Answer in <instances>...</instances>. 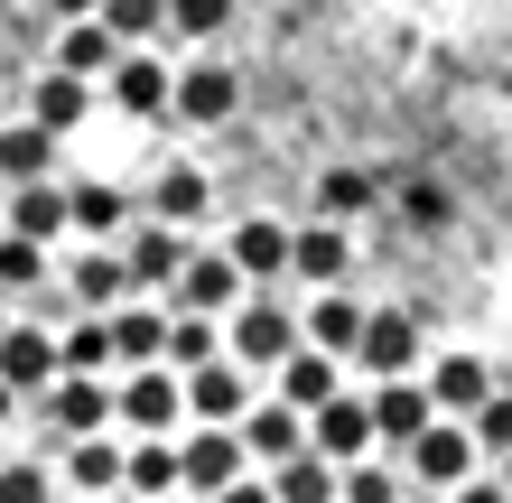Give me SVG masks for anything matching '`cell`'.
I'll use <instances>...</instances> for the list:
<instances>
[{"instance_id": "cell-28", "label": "cell", "mask_w": 512, "mask_h": 503, "mask_svg": "<svg viewBox=\"0 0 512 503\" xmlns=\"http://www.w3.org/2000/svg\"><path fill=\"white\" fill-rule=\"evenodd\" d=\"M131 215V196L112 187V177H75V233H94V243H112Z\"/></svg>"}, {"instance_id": "cell-35", "label": "cell", "mask_w": 512, "mask_h": 503, "mask_svg": "<svg viewBox=\"0 0 512 503\" xmlns=\"http://www.w3.org/2000/svg\"><path fill=\"white\" fill-rule=\"evenodd\" d=\"M0 503H56V476H47V466H0Z\"/></svg>"}, {"instance_id": "cell-22", "label": "cell", "mask_w": 512, "mask_h": 503, "mask_svg": "<svg viewBox=\"0 0 512 503\" xmlns=\"http://www.w3.org/2000/svg\"><path fill=\"white\" fill-rule=\"evenodd\" d=\"M28 112H38L47 131H75L84 112H94V75H75V66H47L38 84H28Z\"/></svg>"}, {"instance_id": "cell-30", "label": "cell", "mask_w": 512, "mask_h": 503, "mask_svg": "<svg viewBox=\"0 0 512 503\" xmlns=\"http://www.w3.org/2000/svg\"><path fill=\"white\" fill-rule=\"evenodd\" d=\"M168 485H187V457H177L168 438H131V494H149V503H159Z\"/></svg>"}, {"instance_id": "cell-9", "label": "cell", "mask_w": 512, "mask_h": 503, "mask_svg": "<svg viewBox=\"0 0 512 503\" xmlns=\"http://www.w3.org/2000/svg\"><path fill=\"white\" fill-rule=\"evenodd\" d=\"M0 373H10L19 392L38 401L47 382L66 373V336H56V327H0Z\"/></svg>"}, {"instance_id": "cell-26", "label": "cell", "mask_w": 512, "mask_h": 503, "mask_svg": "<svg viewBox=\"0 0 512 503\" xmlns=\"http://www.w3.org/2000/svg\"><path fill=\"white\" fill-rule=\"evenodd\" d=\"M56 280V243H38V233H0V289H10V299H28V289H47Z\"/></svg>"}, {"instance_id": "cell-44", "label": "cell", "mask_w": 512, "mask_h": 503, "mask_svg": "<svg viewBox=\"0 0 512 503\" xmlns=\"http://www.w3.org/2000/svg\"><path fill=\"white\" fill-rule=\"evenodd\" d=\"M494 466H503V485H512V448H503V457H494Z\"/></svg>"}, {"instance_id": "cell-42", "label": "cell", "mask_w": 512, "mask_h": 503, "mask_svg": "<svg viewBox=\"0 0 512 503\" xmlns=\"http://www.w3.org/2000/svg\"><path fill=\"white\" fill-rule=\"evenodd\" d=\"M401 503H447V494H438V485H410V494H401Z\"/></svg>"}, {"instance_id": "cell-2", "label": "cell", "mask_w": 512, "mask_h": 503, "mask_svg": "<svg viewBox=\"0 0 512 503\" xmlns=\"http://www.w3.org/2000/svg\"><path fill=\"white\" fill-rule=\"evenodd\" d=\"M177 420H196L187 410V373H177L168 354L159 364H122V429L131 438H168Z\"/></svg>"}, {"instance_id": "cell-31", "label": "cell", "mask_w": 512, "mask_h": 503, "mask_svg": "<svg viewBox=\"0 0 512 503\" xmlns=\"http://www.w3.org/2000/svg\"><path fill=\"white\" fill-rule=\"evenodd\" d=\"M373 196H382V177H364V168H326L317 177V215H373Z\"/></svg>"}, {"instance_id": "cell-13", "label": "cell", "mask_w": 512, "mask_h": 503, "mask_svg": "<svg viewBox=\"0 0 512 503\" xmlns=\"http://www.w3.org/2000/svg\"><path fill=\"white\" fill-rule=\"evenodd\" d=\"M122 252H131V289H177V271H187V252H196V243H187V224H168V215H159V224H140Z\"/></svg>"}, {"instance_id": "cell-12", "label": "cell", "mask_w": 512, "mask_h": 503, "mask_svg": "<svg viewBox=\"0 0 512 503\" xmlns=\"http://www.w3.org/2000/svg\"><path fill=\"white\" fill-rule=\"evenodd\" d=\"M103 84H112V103H122L131 122H159V112L177 103V75L159 66V56H140V47H122V66H112Z\"/></svg>"}, {"instance_id": "cell-29", "label": "cell", "mask_w": 512, "mask_h": 503, "mask_svg": "<svg viewBox=\"0 0 512 503\" xmlns=\"http://www.w3.org/2000/svg\"><path fill=\"white\" fill-rule=\"evenodd\" d=\"M149 205H159L168 224H205V205H215V177H196V168H159Z\"/></svg>"}, {"instance_id": "cell-39", "label": "cell", "mask_w": 512, "mask_h": 503, "mask_svg": "<svg viewBox=\"0 0 512 503\" xmlns=\"http://www.w3.org/2000/svg\"><path fill=\"white\" fill-rule=\"evenodd\" d=\"M215 503H280V485H270V476H233Z\"/></svg>"}, {"instance_id": "cell-7", "label": "cell", "mask_w": 512, "mask_h": 503, "mask_svg": "<svg viewBox=\"0 0 512 503\" xmlns=\"http://www.w3.org/2000/svg\"><path fill=\"white\" fill-rule=\"evenodd\" d=\"M308 438H317V420H308L298 401H280V392L243 410V448H252V466H280V457L308 448Z\"/></svg>"}, {"instance_id": "cell-4", "label": "cell", "mask_w": 512, "mask_h": 503, "mask_svg": "<svg viewBox=\"0 0 512 503\" xmlns=\"http://www.w3.org/2000/svg\"><path fill=\"white\" fill-rule=\"evenodd\" d=\"M243 289H252V271L233 261V243H196V252H187V271H177V308L233 317V308H243Z\"/></svg>"}, {"instance_id": "cell-32", "label": "cell", "mask_w": 512, "mask_h": 503, "mask_svg": "<svg viewBox=\"0 0 512 503\" xmlns=\"http://www.w3.org/2000/svg\"><path fill=\"white\" fill-rule=\"evenodd\" d=\"M401 494H410V466H382V457L345 466V503H401Z\"/></svg>"}, {"instance_id": "cell-1", "label": "cell", "mask_w": 512, "mask_h": 503, "mask_svg": "<svg viewBox=\"0 0 512 503\" xmlns=\"http://www.w3.org/2000/svg\"><path fill=\"white\" fill-rule=\"evenodd\" d=\"M401 466H410V485H438V494H457L475 466H485V438H475V420H457V410H438L429 429L401 448Z\"/></svg>"}, {"instance_id": "cell-37", "label": "cell", "mask_w": 512, "mask_h": 503, "mask_svg": "<svg viewBox=\"0 0 512 503\" xmlns=\"http://www.w3.org/2000/svg\"><path fill=\"white\" fill-rule=\"evenodd\" d=\"M447 503H512V485H503V466H494V476H485V466H475V476H466L457 494H447Z\"/></svg>"}, {"instance_id": "cell-21", "label": "cell", "mask_w": 512, "mask_h": 503, "mask_svg": "<svg viewBox=\"0 0 512 503\" xmlns=\"http://www.w3.org/2000/svg\"><path fill=\"white\" fill-rule=\"evenodd\" d=\"M66 485L75 494H122L131 485V448H112V438H66Z\"/></svg>"}, {"instance_id": "cell-25", "label": "cell", "mask_w": 512, "mask_h": 503, "mask_svg": "<svg viewBox=\"0 0 512 503\" xmlns=\"http://www.w3.org/2000/svg\"><path fill=\"white\" fill-rule=\"evenodd\" d=\"M233 94H243V84H233V66H187V75H177V122H224V112H233Z\"/></svg>"}, {"instance_id": "cell-6", "label": "cell", "mask_w": 512, "mask_h": 503, "mask_svg": "<svg viewBox=\"0 0 512 503\" xmlns=\"http://www.w3.org/2000/svg\"><path fill=\"white\" fill-rule=\"evenodd\" d=\"M177 457H187V494H205V503H215L233 476H252V448H243V429H233V420H196V438Z\"/></svg>"}, {"instance_id": "cell-16", "label": "cell", "mask_w": 512, "mask_h": 503, "mask_svg": "<svg viewBox=\"0 0 512 503\" xmlns=\"http://www.w3.org/2000/svg\"><path fill=\"white\" fill-rule=\"evenodd\" d=\"M345 392V354H326V345H298V354H280V401H298L317 420L326 401Z\"/></svg>"}, {"instance_id": "cell-10", "label": "cell", "mask_w": 512, "mask_h": 503, "mask_svg": "<svg viewBox=\"0 0 512 503\" xmlns=\"http://www.w3.org/2000/svg\"><path fill=\"white\" fill-rule=\"evenodd\" d=\"M317 448L336 457V466H354V457H373L382 448V420H373V392H336L317 410Z\"/></svg>"}, {"instance_id": "cell-11", "label": "cell", "mask_w": 512, "mask_h": 503, "mask_svg": "<svg viewBox=\"0 0 512 503\" xmlns=\"http://www.w3.org/2000/svg\"><path fill=\"white\" fill-rule=\"evenodd\" d=\"M66 299H75V308H122V299H131V252H122V243L75 252V261H66Z\"/></svg>"}, {"instance_id": "cell-3", "label": "cell", "mask_w": 512, "mask_h": 503, "mask_svg": "<svg viewBox=\"0 0 512 503\" xmlns=\"http://www.w3.org/2000/svg\"><path fill=\"white\" fill-rule=\"evenodd\" d=\"M38 410H47L56 438H94L103 420H122V382H103V373H56L47 392H38Z\"/></svg>"}, {"instance_id": "cell-27", "label": "cell", "mask_w": 512, "mask_h": 503, "mask_svg": "<svg viewBox=\"0 0 512 503\" xmlns=\"http://www.w3.org/2000/svg\"><path fill=\"white\" fill-rule=\"evenodd\" d=\"M364 317H373V308H354L345 289H317V308H308V345H326V354H345V364H354V345H364Z\"/></svg>"}, {"instance_id": "cell-41", "label": "cell", "mask_w": 512, "mask_h": 503, "mask_svg": "<svg viewBox=\"0 0 512 503\" xmlns=\"http://www.w3.org/2000/svg\"><path fill=\"white\" fill-rule=\"evenodd\" d=\"M19 401H28V392H19V382H10V373H0V420H10V410H19Z\"/></svg>"}, {"instance_id": "cell-43", "label": "cell", "mask_w": 512, "mask_h": 503, "mask_svg": "<svg viewBox=\"0 0 512 503\" xmlns=\"http://www.w3.org/2000/svg\"><path fill=\"white\" fill-rule=\"evenodd\" d=\"M103 503H149V494H131V485H122V494H103Z\"/></svg>"}, {"instance_id": "cell-19", "label": "cell", "mask_w": 512, "mask_h": 503, "mask_svg": "<svg viewBox=\"0 0 512 503\" xmlns=\"http://www.w3.org/2000/svg\"><path fill=\"white\" fill-rule=\"evenodd\" d=\"M429 392H438V410L475 420V410L494 401V364H485V354H438V364H429Z\"/></svg>"}, {"instance_id": "cell-8", "label": "cell", "mask_w": 512, "mask_h": 503, "mask_svg": "<svg viewBox=\"0 0 512 503\" xmlns=\"http://www.w3.org/2000/svg\"><path fill=\"white\" fill-rule=\"evenodd\" d=\"M289 271L308 280V289H345V271H354V233H345V215H317V224H298V252H289Z\"/></svg>"}, {"instance_id": "cell-23", "label": "cell", "mask_w": 512, "mask_h": 503, "mask_svg": "<svg viewBox=\"0 0 512 503\" xmlns=\"http://www.w3.org/2000/svg\"><path fill=\"white\" fill-rule=\"evenodd\" d=\"M56 66H75V75H112V66H122V28H112L103 10H94V19H66V38H56Z\"/></svg>"}, {"instance_id": "cell-34", "label": "cell", "mask_w": 512, "mask_h": 503, "mask_svg": "<svg viewBox=\"0 0 512 503\" xmlns=\"http://www.w3.org/2000/svg\"><path fill=\"white\" fill-rule=\"evenodd\" d=\"M233 19V0H168V38H215Z\"/></svg>"}, {"instance_id": "cell-33", "label": "cell", "mask_w": 512, "mask_h": 503, "mask_svg": "<svg viewBox=\"0 0 512 503\" xmlns=\"http://www.w3.org/2000/svg\"><path fill=\"white\" fill-rule=\"evenodd\" d=\"M103 19L122 28V47H140V38H168V0H103Z\"/></svg>"}, {"instance_id": "cell-14", "label": "cell", "mask_w": 512, "mask_h": 503, "mask_svg": "<svg viewBox=\"0 0 512 503\" xmlns=\"http://www.w3.org/2000/svg\"><path fill=\"white\" fill-rule=\"evenodd\" d=\"M354 364H364V373H419V317L410 308H373Z\"/></svg>"}, {"instance_id": "cell-17", "label": "cell", "mask_w": 512, "mask_h": 503, "mask_svg": "<svg viewBox=\"0 0 512 503\" xmlns=\"http://www.w3.org/2000/svg\"><path fill=\"white\" fill-rule=\"evenodd\" d=\"M10 224L38 233V243H66V233H75V187H56V177H19V187H10Z\"/></svg>"}, {"instance_id": "cell-15", "label": "cell", "mask_w": 512, "mask_h": 503, "mask_svg": "<svg viewBox=\"0 0 512 503\" xmlns=\"http://www.w3.org/2000/svg\"><path fill=\"white\" fill-rule=\"evenodd\" d=\"M187 410H196V420H233V429H243V410H252L243 354H215V364H196V373H187Z\"/></svg>"}, {"instance_id": "cell-18", "label": "cell", "mask_w": 512, "mask_h": 503, "mask_svg": "<svg viewBox=\"0 0 512 503\" xmlns=\"http://www.w3.org/2000/svg\"><path fill=\"white\" fill-rule=\"evenodd\" d=\"M168 336H177V317H168L159 299H140V289H131L122 308H112V345H122V364H159V354H168Z\"/></svg>"}, {"instance_id": "cell-5", "label": "cell", "mask_w": 512, "mask_h": 503, "mask_svg": "<svg viewBox=\"0 0 512 503\" xmlns=\"http://www.w3.org/2000/svg\"><path fill=\"white\" fill-rule=\"evenodd\" d=\"M224 327H233V354H243V364H270V373H280V354L308 345V317H289L280 299H243Z\"/></svg>"}, {"instance_id": "cell-40", "label": "cell", "mask_w": 512, "mask_h": 503, "mask_svg": "<svg viewBox=\"0 0 512 503\" xmlns=\"http://www.w3.org/2000/svg\"><path fill=\"white\" fill-rule=\"evenodd\" d=\"M47 10H56V19H94L103 0H47Z\"/></svg>"}, {"instance_id": "cell-24", "label": "cell", "mask_w": 512, "mask_h": 503, "mask_svg": "<svg viewBox=\"0 0 512 503\" xmlns=\"http://www.w3.org/2000/svg\"><path fill=\"white\" fill-rule=\"evenodd\" d=\"M56 140H66V131H47L38 112H28V122H0V177H10V187H19V177H47Z\"/></svg>"}, {"instance_id": "cell-36", "label": "cell", "mask_w": 512, "mask_h": 503, "mask_svg": "<svg viewBox=\"0 0 512 503\" xmlns=\"http://www.w3.org/2000/svg\"><path fill=\"white\" fill-rule=\"evenodd\" d=\"M475 438H485V457H503V448H512V392H494L485 410H475Z\"/></svg>"}, {"instance_id": "cell-38", "label": "cell", "mask_w": 512, "mask_h": 503, "mask_svg": "<svg viewBox=\"0 0 512 503\" xmlns=\"http://www.w3.org/2000/svg\"><path fill=\"white\" fill-rule=\"evenodd\" d=\"M401 205H410V215H419V224H438V215H447V196L429 187V177H410V187H401Z\"/></svg>"}, {"instance_id": "cell-20", "label": "cell", "mask_w": 512, "mask_h": 503, "mask_svg": "<svg viewBox=\"0 0 512 503\" xmlns=\"http://www.w3.org/2000/svg\"><path fill=\"white\" fill-rule=\"evenodd\" d=\"M224 243H233V261H243L252 280H280V271H289V252H298V233H289L280 215H243Z\"/></svg>"}, {"instance_id": "cell-45", "label": "cell", "mask_w": 512, "mask_h": 503, "mask_svg": "<svg viewBox=\"0 0 512 503\" xmlns=\"http://www.w3.org/2000/svg\"><path fill=\"white\" fill-rule=\"evenodd\" d=\"M0 466H10V457H0Z\"/></svg>"}]
</instances>
